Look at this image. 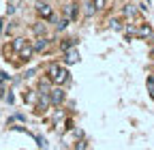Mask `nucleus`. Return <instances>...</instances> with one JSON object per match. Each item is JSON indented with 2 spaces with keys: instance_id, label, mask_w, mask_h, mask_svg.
Masks as SVG:
<instances>
[{
  "instance_id": "f03ea898",
  "label": "nucleus",
  "mask_w": 154,
  "mask_h": 150,
  "mask_svg": "<svg viewBox=\"0 0 154 150\" xmlns=\"http://www.w3.org/2000/svg\"><path fill=\"white\" fill-rule=\"evenodd\" d=\"M38 15H43V17H51V9L47 5H38Z\"/></svg>"
},
{
  "instance_id": "6e6552de",
  "label": "nucleus",
  "mask_w": 154,
  "mask_h": 150,
  "mask_svg": "<svg viewBox=\"0 0 154 150\" xmlns=\"http://www.w3.org/2000/svg\"><path fill=\"white\" fill-rule=\"evenodd\" d=\"M101 5H103V0H96V7H99V9H101Z\"/></svg>"
},
{
  "instance_id": "7ed1b4c3",
  "label": "nucleus",
  "mask_w": 154,
  "mask_h": 150,
  "mask_svg": "<svg viewBox=\"0 0 154 150\" xmlns=\"http://www.w3.org/2000/svg\"><path fill=\"white\" fill-rule=\"evenodd\" d=\"M62 99H64L62 90H54V92H51V101H54V103H60Z\"/></svg>"
},
{
  "instance_id": "1a4fd4ad",
  "label": "nucleus",
  "mask_w": 154,
  "mask_h": 150,
  "mask_svg": "<svg viewBox=\"0 0 154 150\" xmlns=\"http://www.w3.org/2000/svg\"><path fill=\"white\" fill-rule=\"evenodd\" d=\"M152 56H154V49H152Z\"/></svg>"
},
{
  "instance_id": "20e7f679",
  "label": "nucleus",
  "mask_w": 154,
  "mask_h": 150,
  "mask_svg": "<svg viewBox=\"0 0 154 150\" xmlns=\"http://www.w3.org/2000/svg\"><path fill=\"white\" fill-rule=\"evenodd\" d=\"M47 45H49V41H47V39H41L38 43H34V49H36V52H43Z\"/></svg>"
},
{
  "instance_id": "39448f33",
  "label": "nucleus",
  "mask_w": 154,
  "mask_h": 150,
  "mask_svg": "<svg viewBox=\"0 0 154 150\" xmlns=\"http://www.w3.org/2000/svg\"><path fill=\"white\" fill-rule=\"evenodd\" d=\"M137 34H139V36H150L152 30H150V26H141V28L137 30Z\"/></svg>"
},
{
  "instance_id": "423d86ee",
  "label": "nucleus",
  "mask_w": 154,
  "mask_h": 150,
  "mask_svg": "<svg viewBox=\"0 0 154 150\" xmlns=\"http://www.w3.org/2000/svg\"><path fill=\"white\" fill-rule=\"evenodd\" d=\"M77 58H79V56H77V52H75V49L66 54V60H69V62H77Z\"/></svg>"
},
{
  "instance_id": "0eeeda50",
  "label": "nucleus",
  "mask_w": 154,
  "mask_h": 150,
  "mask_svg": "<svg viewBox=\"0 0 154 150\" xmlns=\"http://www.w3.org/2000/svg\"><path fill=\"white\" fill-rule=\"evenodd\" d=\"M77 150H86V146H84V142H79V144H77Z\"/></svg>"
},
{
  "instance_id": "f257e3e1",
  "label": "nucleus",
  "mask_w": 154,
  "mask_h": 150,
  "mask_svg": "<svg viewBox=\"0 0 154 150\" xmlns=\"http://www.w3.org/2000/svg\"><path fill=\"white\" fill-rule=\"evenodd\" d=\"M51 80L56 82V84H64L66 82V71L62 69V67H51Z\"/></svg>"
}]
</instances>
